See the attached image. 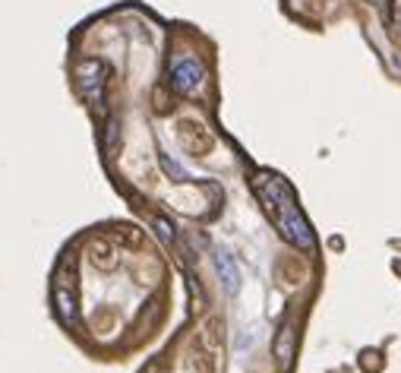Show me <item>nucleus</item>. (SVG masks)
Returning <instances> with one entry per match:
<instances>
[{
    "instance_id": "f257e3e1",
    "label": "nucleus",
    "mask_w": 401,
    "mask_h": 373,
    "mask_svg": "<svg viewBox=\"0 0 401 373\" xmlns=\"http://www.w3.org/2000/svg\"><path fill=\"white\" fill-rule=\"evenodd\" d=\"M168 79H171V89L180 92V95H193L199 86L205 83V70L196 57L184 54V57H174L168 70Z\"/></svg>"
},
{
    "instance_id": "f03ea898",
    "label": "nucleus",
    "mask_w": 401,
    "mask_h": 373,
    "mask_svg": "<svg viewBox=\"0 0 401 373\" xmlns=\"http://www.w3.org/2000/svg\"><path fill=\"white\" fill-rule=\"evenodd\" d=\"M82 73V95L92 104L102 102V86H104V63L102 61H86L79 67Z\"/></svg>"
},
{
    "instance_id": "7ed1b4c3",
    "label": "nucleus",
    "mask_w": 401,
    "mask_h": 373,
    "mask_svg": "<svg viewBox=\"0 0 401 373\" xmlns=\"http://www.w3.org/2000/svg\"><path fill=\"white\" fill-rule=\"evenodd\" d=\"M215 269H218V276H221V282H225V288L234 294V291L240 288V272L228 250H215Z\"/></svg>"
},
{
    "instance_id": "20e7f679",
    "label": "nucleus",
    "mask_w": 401,
    "mask_h": 373,
    "mask_svg": "<svg viewBox=\"0 0 401 373\" xmlns=\"http://www.w3.org/2000/svg\"><path fill=\"white\" fill-rule=\"evenodd\" d=\"M54 301H57V313H61V319L67 326H76V319H79V307H76V291L73 288H57V294H54Z\"/></svg>"
},
{
    "instance_id": "39448f33",
    "label": "nucleus",
    "mask_w": 401,
    "mask_h": 373,
    "mask_svg": "<svg viewBox=\"0 0 401 373\" xmlns=\"http://www.w3.org/2000/svg\"><path fill=\"white\" fill-rule=\"evenodd\" d=\"M158 161H162V168L168 171V177H171V180H177V184H190V180H193V174L187 171V168L180 165L177 159H171L168 152H162V149H158Z\"/></svg>"
},
{
    "instance_id": "423d86ee",
    "label": "nucleus",
    "mask_w": 401,
    "mask_h": 373,
    "mask_svg": "<svg viewBox=\"0 0 401 373\" xmlns=\"http://www.w3.org/2000/svg\"><path fill=\"white\" fill-rule=\"evenodd\" d=\"M152 225H155V235L162 237L164 244H174L177 241V231H174V221L168 219V215H155L152 219Z\"/></svg>"
}]
</instances>
